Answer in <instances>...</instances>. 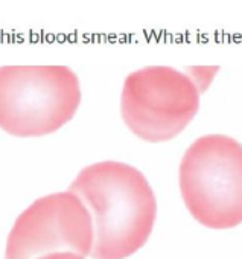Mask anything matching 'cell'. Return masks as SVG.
Returning a JSON list of instances; mask_svg holds the SVG:
<instances>
[{"instance_id": "1", "label": "cell", "mask_w": 242, "mask_h": 259, "mask_svg": "<svg viewBox=\"0 0 242 259\" xmlns=\"http://www.w3.org/2000/svg\"><path fill=\"white\" fill-rule=\"evenodd\" d=\"M67 191L93 220L92 259H125L148 241L157 217L154 191L137 168L104 160L85 166Z\"/></svg>"}, {"instance_id": "2", "label": "cell", "mask_w": 242, "mask_h": 259, "mask_svg": "<svg viewBox=\"0 0 242 259\" xmlns=\"http://www.w3.org/2000/svg\"><path fill=\"white\" fill-rule=\"evenodd\" d=\"M218 67L148 66L125 78L120 113L127 127L148 142L169 140L187 127L200 108V96Z\"/></svg>"}, {"instance_id": "3", "label": "cell", "mask_w": 242, "mask_h": 259, "mask_svg": "<svg viewBox=\"0 0 242 259\" xmlns=\"http://www.w3.org/2000/svg\"><path fill=\"white\" fill-rule=\"evenodd\" d=\"M81 104L78 75L67 66L0 67V128L17 137L47 136Z\"/></svg>"}, {"instance_id": "4", "label": "cell", "mask_w": 242, "mask_h": 259, "mask_svg": "<svg viewBox=\"0 0 242 259\" xmlns=\"http://www.w3.org/2000/svg\"><path fill=\"white\" fill-rule=\"evenodd\" d=\"M181 197L190 215L210 229L242 222V143L205 134L186 149L178 169Z\"/></svg>"}, {"instance_id": "5", "label": "cell", "mask_w": 242, "mask_h": 259, "mask_svg": "<svg viewBox=\"0 0 242 259\" xmlns=\"http://www.w3.org/2000/svg\"><path fill=\"white\" fill-rule=\"evenodd\" d=\"M93 242V220L85 204L70 191L55 192L35 200L17 217L5 259H38L59 252L87 258Z\"/></svg>"}, {"instance_id": "6", "label": "cell", "mask_w": 242, "mask_h": 259, "mask_svg": "<svg viewBox=\"0 0 242 259\" xmlns=\"http://www.w3.org/2000/svg\"><path fill=\"white\" fill-rule=\"evenodd\" d=\"M38 259H85V258L79 256L76 253H72V252H59V253H50L46 256H41Z\"/></svg>"}]
</instances>
